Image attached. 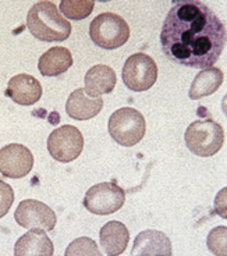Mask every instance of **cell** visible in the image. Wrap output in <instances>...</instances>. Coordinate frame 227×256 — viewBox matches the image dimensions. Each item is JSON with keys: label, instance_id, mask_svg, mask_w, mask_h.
I'll use <instances>...</instances> for the list:
<instances>
[{"label": "cell", "instance_id": "obj_1", "mask_svg": "<svg viewBox=\"0 0 227 256\" xmlns=\"http://www.w3.org/2000/svg\"><path fill=\"white\" fill-rule=\"evenodd\" d=\"M226 26L205 3L174 2L163 21L160 46L173 63L210 68L226 48Z\"/></svg>", "mask_w": 227, "mask_h": 256}, {"label": "cell", "instance_id": "obj_2", "mask_svg": "<svg viewBox=\"0 0 227 256\" xmlns=\"http://www.w3.org/2000/svg\"><path fill=\"white\" fill-rule=\"evenodd\" d=\"M26 28L34 36L44 42H62L72 35V24L58 13L52 2L35 3L26 16Z\"/></svg>", "mask_w": 227, "mask_h": 256}, {"label": "cell", "instance_id": "obj_3", "mask_svg": "<svg viewBox=\"0 0 227 256\" xmlns=\"http://www.w3.org/2000/svg\"><path fill=\"white\" fill-rule=\"evenodd\" d=\"M186 145L196 156L209 158L216 154L223 146L224 131L220 124L212 118L191 122L184 134Z\"/></svg>", "mask_w": 227, "mask_h": 256}, {"label": "cell", "instance_id": "obj_4", "mask_svg": "<svg viewBox=\"0 0 227 256\" xmlns=\"http://www.w3.org/2000/svg\"><path fill=\"white\" fill-rule=\"evenodd\" d=\"M90 36L94 44L106 50L123 46L130 38V26L127 21L113 13H102L92 20Z\"/></svg>", "mask_w": 227, "mask_h": 256}, {"label": "cell", "instance_id": "obj_5", "mask_svg": "<svg viewBox=\"0 0 227 256\" xmlns=\"http://www.w3.org/2000/svg\"><path fill=\"white\" fill-rule=\"evenodd\" d=\"M109 134L123 146H134L145 135L146 122L144 116L132 108H123L116 110L109 118Z\"/></svg>", "mask_w": 227, "mask_h": 256}, {"label": "cell", "instance_id": "obj_6", "mask_svg": "<svg viewBox=\"0 0 227 256\" xmlns=\"http://www.w3.org/2000/svg\"><path fill=\"white\" fill-rule=\"evenodd\" d=\"M126 202V192L114 182H100L85 194L82 205L88 212L99 216L116 213Z\"/></svg>", "mask_w": 227, "mask_h": 256}, {"label": "cell", "instance_id": "obj_7", "mask_svg": "<svg viewBox=\"0 0 227 256\" xmlns=\"http://www.w3.org/2000/svg\"><path fill=\"white\" fill-rule=\"evenodd\" d=\"M158 80V66L146 53H136L127 58L123 67V82L130 90H150Z\"/></svg>", "mask_w": 227, "mask_h": 256}, {"label": "cell", "instance_id": "obj_8", "mask_svg": "<svg viewBox=\"0 0 227 256\" xmlns=\"http://www.w3.org/2000/svg\"><path fill=\"white\" fill-rule=\"evenodd\" d=\"M84 149V136L74 126H62L53 130L48 138V150L60 163L76 160Z\"/></svg>", "mask_w": 227, "mask_h": 256}, {"label": "cell", "instance_id": "obj_9", "mask_svg": "<svg viewBox=\"0 0 227 256\" xmlns=\"http://www.w3.org/2000/svg\"><path fill=\"white\" fill-rule=\"evenodd\" d=\"M14 218L18 226L28 230H45L52 231L56 227V213L49 206L36 200V199H26L20 202L16 209Z\"/></svg>", "mask_w": 227, "mask_h": 256}, {"label": "cell", "instance_id": "obj_10", "mask_svg": "<svg viewBox=\"0 0 227 256\" xmlns=\"http://www.w3.org/2000/svg\"><path fill=\"white\" fill-rule=\"evenodd\" d=\"M34 156L21 144H10L0 149V173L7 178H22L31 173Z\"/></svg>", "mask_w": 227, "mask_h": 256}, {"label": "cell", "instance_id": "obj_11", "mask_svg": "<svg viewBox=\"0 0 227 256\" xmlns=\"http://www.w3.org/2000/svg\"><path fill=\"white\" fill-rule=\"evenodd\" d=\"M4 95L17 104L32 106L42 96V85L30 74H18L8 81Z\"/></svg>", "mask_w": 227, "mask_h": 256}, {"label": "cell", "instance_id": "obj_12", "mask_svg": "<svg viewBox=\"0 0 227 256\" xmlns=\"http://www.w3.org/2000/svg\"><path fill=\"white\" fill-rule=\"evenodd\" d=\"M132 256H172V241L169 237L158 230H145L136 236Z\"/></svg>", "mask_w": 227, "mask_h": 256}, {"label": "cell", "instance_id": "obj_13", "mask_svg": "<svg viewBox=\"0 0 227 256\" xmlns=\"http://www.w3.org/2000/svg\"><path fill=\"white\" fill-rule=\"evenodd\" d=\"M104 108L102 98H95L85 94L84 88H78L68 96L66 103V112L68 117L74 120H90L95 116L99 114V112Z\"/></svg>", "mask_w": 227, "mask_h": 256}, {"label": "cell", "instance_id": "obj_14", "mask_svg": "<svg viewBox=\"0 0 227 256\" xmlns=\"http://www.w3.org/2000/svg\"><path fill=\"white\" fill-rule=\"evenodd\" d=\"M54 246L45 230H30L21 236L14 245L16 256H52Z\"/></svg>", "mask_w": 227, "mask_h": 256}, {"label": "cell", "instance_id": "obj_15", "mask_svg": "<svg viewBox=\"0 0 227 256\" xmlns=\"http://www.w3.org/2000/svg\"><path fill=\"white\" fill-rule=\"evenodd\" d=\"M117 84L114 70L106 64H96L91 67L85 74V94L95 98L110 94Z\"/></svg>", "mask_w": 227, "mask_h": 256}, {"label": "cell", "instance_id": "obj_16", "mask_svg": "<svg viewBox=\"0 0 227 256\" xmlns=\"http://www.w3.org/2000/svg\"><path fill=\"white\" fill-rule=\"evenodd\" d=\"M99 240L106 255H122L127 250L130 232L122 222H109L99 231Z\"/></svg>", "mask_w": 227, "mask_h": 256}, {"label": "cell", "instance_id": "obj_17", "mask_svg": "<svg viewBox=\"0 0 227 256\" xmlns=\"http://www.w3.org/2000/svg\"><path fill=\"white\" fill-rule=\"evenodd\" d=\"M72 66V52L63 46H54L46 50L38 62V70L45 77H58Z\"/></svg>", "mask_w": 227, "mask_h": 256}, {"label": "cell", "instance_id": "obj_18", "mask_svg": "<svg viewBox=\"0 0 227 256\" xmlns=\"http://www.w3.org/2000/svg\"><path fill=\"white\" fill-rule=\"evenodd\" d=\"M223 78H224L223 72L218 67H210V68L201 71L191 84V88L188 90L190 99L198 100L205 96L214 94L223 84Z\"/></svg>", "mask_w": 227, "mask_h": 256}, {"label": "cell", "instance_id": "obj_19", "mask_svg": "<svg viewBox=\"0 0 227 256\" xmlns=\"http://www.w3.org/2000/svg\"><path fill=\"white\" fill-rule=\"evenodd\" d=\"M94 0H63L60 3V12L67 20H84L94 12Z\"/></svg>", "mask_w": 227, "mask_h": 256}, {"label": "cell", "instance_id": "obj_20", "mask_svg": "<svg viewBox=\"0 0 227 256\" xmlns=\"http://www.w3.org/2000/svg\"><path fill=\"white\" fill-rule=\"evenodd\" d=\"M66 256H100V250L94 240L88 237H80L74 240L64 252Z\"/></svg>", "mask_w": 227, "mask_h": 256}, {"label": "cell", "instance_id": "obj_21", "mask_svg": "<svg viewBox=\"0 0 227 256\" xmlns=\"http://www.w3.org/2000/svg\"><path fill=\"white\" fill-rule=\"evenodd\" d=\"M227 227L219 226L209 232L208 236V248L214 255H226L227 245H226Z\"/></svg>", "mask_w": 227, "mask_h": 256}, {"label": "cell", "instance_id": "obj_22", "mask_svg": "<svg viewBox=\"0 0 227 256\" xmlns=\"http://www.w3.org/2000/svg\"><path fill=\"white\" fill-rule=\"evenodd\" d=\"M14 202V191L4 181L0 180V218H4Z\"/></svg>", "mask_w": 227, "mask_h": 256}]
</instances>
